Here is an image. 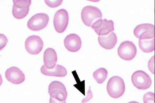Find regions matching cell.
<instances>
[{
    "instance_id": "cell-19",
    "label": "cell",
    "mask_w": 155,
    "mask_h": 103,
    "mask_svg": "<svg viewBox=\"0 0 155 103\" xmlns=\"http://www.w3.org/2000/svg\"><path fill=\"white\" fill-rule=\"evenodd\" d=\"M14 5L19 8L26 9L29 8L31 5V0H13Z\"/></svg>"
},
{
    "instance_id": "cell-23",
    "label": "cell",
    "mask_w": 155,
    "mask_h": 103,
    "mask_svg": "<svg viewBox=\"0 0 155 103\" xmlns=\"http://www.w3.org/2000/svg\"><path fill=\"white\" fill-rule=\"evenodd\" d=\"M8 42L7 38L5 35L1 34V50L6 46Z\"/></svg>"
},
{
    "instance_id": "cell-2",
    "label": "cell",
    "mask_w": 155,
    "mask_h": 103,
    "mask_svg": "<svg viewBox=\"0 0 155 103\" xmlns=\"http://www.w3.org/2000/svg\"><path fill=\"white\" fill-rule=\"evenodd\" d=\"M102 18V13L96 7L88 5L84 8L81 12V18L86 26L91 27L96 21Z\"/></svg>"
},
{
    "instance_id": "cell-17",
    "label": "cell",
    "mask_w": 155,
    "mask_h": 103,
    "mask_svg": "<svg viewBox=\"0 0 155 103\" xmlns=\"http://www.w3.org/2000/svg\"><path fill=\"white\" fill-rule=\"evenodd\" d=\"M107 74L108 72L106 69L101 68L94 72L93 77L98 83L102 84L107 79Z\"/></svg>"
},
{
    "instance_id": "cell-11",
    "label": "cell",
    "mask_w": 155,
    "mask_h": 103,
    "mask_svg": "<svg viewBox=\"0 0 155 103\" xmlns=\"http://www.w3.org/2000/svg\"><path fill=\"white\" fill-rule=\"evenodd\" d=\"M7 80L13 84L19 85L22 83L25 79L23 72L17 67H11L5 71Z\"/></svg>"
},
{
    "instance_id": "cell-21",
    "label": "cell",
    "mask_w": 155,
    "mask_h": 103,
    "mask_svg": "<svg viewBox=\"0 0 155 103\" xmlns=\"http://www.w3.org/2000/svg\"><path fill=\"white\" fill-rule=\"evenodd\" d=\"M45 2L46 5L51 8H57L61 5L63 0H58V1H47L45 0Z\"/></svg>"
},
{
    "instance_id": "cell-16",
    "label": "cell",
    "mask_w": 155,
    "mask_h": 103,
    "mask_svg": "<svg viewBox=\"0 0 155 103\" xmlns=\"http://www.w3.org/2000/svg\"><path fill=\"white\" fill-rule=\"evenodd\" d=\"M139 46L140 49L144 53H149L155 50V38L139 40Z\"/></svg>"
},
{
    "instance_id": "cell-26",
    "label": "cell",
    "mask_w": 155,
    "mask_h": 103,
    "mask_svg": "<svg viewBox=\"0 0 155 103\" xmlns=\"http://www.w3.org/2000/svg\"><path fill=\"white\" fill-rule=\"evenodd\" d=\"M128 103H139L138 102H137V101H132L130 102H129Z\"/></svg>"
},
{
    "instance_id": "cell-20",
    "label": "cell",
    "mask_w": 155,
    "mask_h": 103,
    "mask_svg": "<svg viewBox=\"0 0 155 103\" xmlns=\"http://www.w3.org/2000/svg\"><path fill=\"white\" fill-rule=\"evenodd\" d=\"M144 103H155V94L152 92H148L143 97Z\"/></svg>"
},
{
    "instance_id": "cell-4",
    "label": "cell",
    "mask_w": 155,
    "mask_h": 103,
    "mask_svg": "<svg viewBox=\"0 0 155 103\" xmlns=\"http://www.w3.org/2000/svg\"><path fill=\"white\" fill-rule=\"evenodd\" d=\"M48 94L52 98L60 101H65L68 92L65 86L61 82L54 81L48 86Z\"/></svg>"
},
{
    "instance_id": "cell-6",
    "label": "cell",
    "mask_w": 155,
    "mask_h": 103,
    "mask_svg": "<svg viewBox=\"0 0 155 103\" xmlns=\"http://www.w3.org/2000/svg\"><path fill=\"white\" fill-rule=\"evenodd\" d=\"M137 53L135 44L129 40L122 42L117 49L119 56L124 60H132L135 57Z\"/></svg>"
},
{
    "instance_id": "cell-8",
    "label": "cell",
    "mask_w": 155,
    "mask_h": 103,
    "mask_svg": "<svg viewBox=\"0 0 155 103\" xmlns=\"http://www.w3.org/2000/svg\"><path fill=\"white\" fill-rule=\"evenodd\" d=\"M134 34L140 40L155 38V25L150 24H143L137 26L134 29Z\"/></svg>"
},
{
    "instance_id": "cell-25",
    "label": "cell",
    "mask_w": 155,
    "mask_h": 103,
    "mask_svg": "<svg viewBox=\"0 0 155 103\" xmlns=\"http://www.w3.org/2000/svg\"><path fill=\"white\" fill-rule=\"evenodd\" d=\"M49 103H66V101H59L56 100V99H55V98H52V97H51L50 98Z\"/></svg>"
},
{
    "instance_id": "cell-24",
    "label": "cell",
    "mask_w": 155,
    "mask_h": 103,
    "mask_svg": "<svg viewBox=\"0 0 155 103\" xmlns=\"http://www.w3.org/2000/svg\"><path fill=\"white\" fill-rule=\"evenodd\" d=\"M92 97L93 95L92 92H91V89H90V87H89V91L88 92L87 96V97H86L85 98L83 99L81 103H84L86 102L89 101L91 98H92Z\"/></svg>"
},
{
    "instance_id": "cell-14",
    "label": "cell",
    "mask_w": 155,
    "mask_h": 103,
    "mask_svg": "<svg viewBox=\"0 0 155 103\" xmlns=\"http://www.w3.org/2000/svg\"><path fill=\"white\" fill-rule=\"evenodd\" d=\"M41 72L45 76L58 77H64L67 74L66 69L59 64H56L54 68L51 69L46 68L45 65H43L41 68Z\"/></svg>"
},
{
    "instance_id": "cell-22",
    "label": "cell",
    "mask_w": 155,
    "mask_h": 103,
    "mask_svg": "<svg viewBox=\"0 0 155 103\" xmlns=\"http://www.w3.org/2000/svg\"><path fill=\"white\" fill-rule=\"evenodd\" d=\"M155 56H153L148 62V68L149 71L155 74Z\"/></svg>"
},
{
    "instance_id": "cell-7",
    "label": "cell",
    "mask_w": 155,
    "mask_h": 103,
    "mask_svg": "<svg viewBox=\"0 0 155 103\" xmlns=\"http://www.w3.org/2000/svg\"><path fill=\"white\" fill-rule=\"evenodd\" d=\"M69 23V15L68 11L64 9L57 11L54 17V25L56 32L63 33L67 28Z\"/></svg>"
},
{
    "instance_id": "cell-12",
    "label": "cell",
    "mask_w": 155,
    "mask_h": 103,
    "mask_svg": "<svg viewBox=\"0 0 155 103\" xmlns=\"http://www.w3.org/2000/svg\"><path fill=\"white\" fill-rule=\"evenodd\" d=\"M64 43L65 48L70 52L75 53L78 51L81 47V40L80 37L76 34L68 35L64 38Z\"/></svg>"
},
{
    "instance_id": "cell-3",
    "label": "cell",
    "mask_w": 155,
    "mask_h": 103,
    "mask_svg": "<svg viewBox=\"0 0 155 103\" xmlns=\"http://www.w3.org/2000/svg\"><path fill=\"white\" fill-rule=\"evenodd\" d=\"M132 81L134 86L140 90L149 89L152 84V80L150 77L142 70H138L133 73Z\"/></svg>"
},
{
    "instance_id": "cell-1",
    "label": "cell",
    "mask_w": 155,
    "mask_h": 103,
    "mask_svg": "<svg viewBox=\"0 0 155 103\" xmlns=\"http://www.w3.org/2000/svg\"><path fill=\"white\" fill-rule=\"evenodd\" d=\"M125 90L124 80L120 77L114 76L110 79L107 85V93L112 98H117L122 97Z\"/></svg>"
},
{
    "instance_id": "cell-10",
    "label": "cell",
    "mask_w": 155,
    "mask_h": 103,
    "mask_svg": "<svg viewBox=\"0 0 155 103\" xmlns=\"http://www.w3.org/2000/svg\"><path fill=\"white\" fill-rule=\"evenodd\" d=\"M91 28L98 36H105L114 31V22L111 20L101 19L95 22Z\"/></svg>"
},
{
    "instance_id": "cell-18",
    "label": "cell",
    "mask_w": 155,
    "mask_h": 103,
    "mask_svg": "<svg viewBox=\"0 0 155 103\" xmlns=\"http://www.w3.org/2000/svg\"><path fill=\"white\" fill-rule=\"evenodd\" d=\"M29 8L26 9L19 8L14 5L12 6V15L15 18L18 20L24 18L29 13Z\"/></svg>"
},
{
    "instance_id": "cell-5",
    "label": "cell",
    "mask_w": 155,
    "mask_h": 103,
    "mask_svg": "<svg viewBox=\"0 0 155 103\" xmlns=\"http://www.w3.org/2000/svg\"><path fill=\"white\" fill-rule=\"evenodd\" d=\"M49 21L48 14L44 13H38L29 19L27 26L30 30L33 31H39L46 27Z\"/></svg>"
},
{
    "instance_id": "cell-9",
    "label": "cell",
    "mask_w": 155,
    "mask_h": 103,
    "mask_svg": "<svg viewBox=\"0 0 155 103\" xmlns=\"http://www.w3.org/2000/svg\"><path fill=\"white\" fill-rule=\"evenodd\" d=\"M44 43L39 36L32 35L27 38L25 42L26 50L29 54L37 55L42 50Z\"/></svg>"
},
{
    "instance_id": "cell-15",
    "label": "cell",
    "mask_w": 155,
    "mask_h": 103,
    "mask_svg": "<svg viewBox=\"0 0 155 103\" xmlns=\"http://www.w3.org/2000/svg\"><path fill=\"white\" fill-rule=\"evenodd\" d=\"M58 60L57 53L54 49L48 48L44 52V62L48 69H53L56 66Z\"/></svg>"
},
{
    "instance_id": "cell-13",
    "label": "cell",
    "mask_w": 155,
    "mask_h": 103,
    "mask_svg": "<svg viewBox=\"0 0 155 103\" xmlns=\"http://www.w3.org/2000/svg\"><path fill=\"white\" fill-rule=\"evenodd\" d=\"M98 41L100 46L105 49L107 50L112 49L117 43V36L114 32L105 36H99Z\"/></svg>"
}]
</instances>
